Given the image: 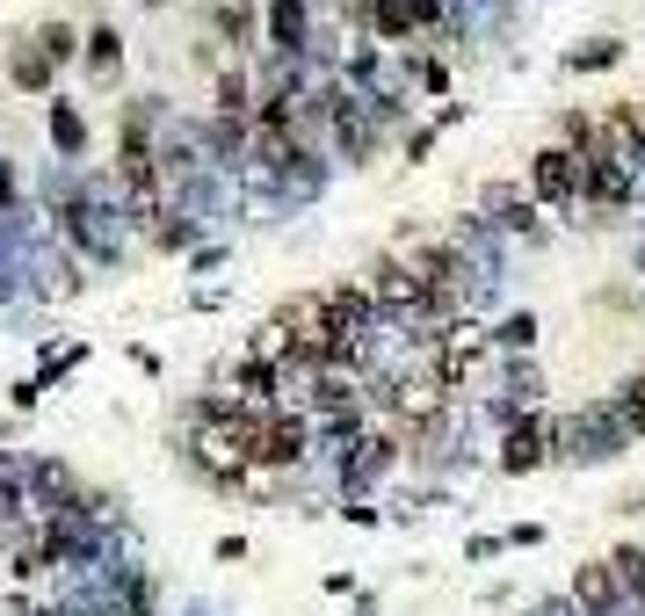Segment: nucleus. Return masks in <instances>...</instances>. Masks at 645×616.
<instances>
[{"instance_id": "nucleus-1", "label": "nucleus", "mask_w": 645, "mask_h": 616, "mask_svg": "<svg viewBox=\"0 0 645 616\" xmlns=\"http://www.w3.org/2000/svg\"><path fill=\"white\" fill-rule=\"evenodd\" d=\"M305 458V421H291V414H269V421H254V442H247V464H297Z\"/></svg>"}, {"instance_id": "nucleus-2", "label": "nucleus", "mask_w": 645, "mask_h": 616, "mask_svg": "<svg viewBox=\"0 0 645 616\" xmlns=\"http://www.w3.org/2000/svg\"><path fill=\"white\" fill-rule=\"evenodd\" d=\"M529 182H537V196L544 204H566V196L580 189V153H537V167H529Z\"/></svg>"}, {"instance_id": "nucleus-3", "label": "nucleus", "mask_w": 645, "mask_h": 616, "mask_svg": "<svg viewBox=\"0 0 645 616\" xmlns=\"http://www.w3.org/2000/svg\"><path fill=\"white\" fill-rule=\"evenodd\" d=\"M544 450H551V428L529 421V428H515V436H507L501 464H507V472H529V464H544Z\"/></svg>"}, {"instance_id": "nucleus-4", "label": "nucleus", "mask_w": 645, "mask_h": 616, "mask_svg": "<svg viewBox=\"0 0 645 616\" xmlns=\"http://www.w3.org/2000/svg\"><path fill=\"white\" fill-rule=\"evenodd\" d=\"M580 602H594V609H616V581H610V565H588V573H580Z\"/></svg>"}, {"instance_id": "nucleus-5", "label": "nucleus", "mask_w": 645, "mask_h": 616, "mask_svg": "<svg viewBox=\"0 0 645 616\" xmlns=\"http://www.w3.org/2000/svg\"><path fill=\"white\" fill-rule=\"evenodd\" d=\"M269 30H276V44H297V36H305V15H297V0H276V8H269Z\"/></svg>"}, {"instance_id": "nucleus-6", "label": "nucleus", "mask_w": 645, "mask_h": 616, "mask_svg": "<svg viewBox=\"0 0 645 616\" xmlns=\"http://www.w3.org/2000/svg\"><path fill=\"white\" fill-rule=\"evenodd\" d=\"M610 581H624L631 595H645V551H616V559H610Z\"/></svg>"}, {"instance_id": "nucleus-7", "label": "nucleus", "mask_w": 645, "mask_h": 616, "mask_svg": "<svg viewBox=\"0 0 645 616\" xmlns=\"http://www.w3.org/2000/svg\"><path fill=\"white\" fill-rule=\"evenodd\" d=\"M616 414H624V436H645V377L624 385V406H616Z\"/></svg>"}, {"instance_id": "nucleus-8", "label": "nucleus", "mask_w": 645, "mask_h": 616, "mask_svg": "<svg viewBox=\"0 0 645 616\" xmlns=\"http://www.w3.org/2000/svg\"><path fill=\"white\" fill-rule=\"evenodd\" d=\"M414 22H420V15H414V0H384V8H378V30H384V36H406Z\"/></svg>"}, {"instance_id": "nucleus-9", "label": "nucleus", "mask_w": 645, "mask_h": 616, "mask_svg": "<svg viewBox=\"0 0 645 616\" xmlns=\"http://www.w3.org/2000/svg\"><path fill=\"white\" fill-rule=\"evenodd\" d=\"M218 109H226V117H247V80H240V73L218 80Z\"/></svg>"}, {"instance_id": "nucleus-10", "label": "nucleus", "mask_w": 645, "mask_h": 616, "mask_svg": "<svg viewBox=\"0 0 645 616\" xmlns=\"http://www.w3.org/2000/svg\"><path fill=\"white\" fill-rule=\"evenodd\" d=\"M15 80H22V88H44V58H36V52L15 58Z\"/></svg>"}, {"instance_id": "nucleus-11", "label": "nucleus", "mask_w": 645, "mask_h": 616, "mask_svg": "<svg viewBox=\"0 0 645 616\" xmlns=\"http://www.w3.org/2000/svg\"><path fill=\"white\" fill-rule=\"evenodd\" d=\"M52 131H58V145H80V117H73V109H58Z\"/></svg>"}, {"instance_id": "nucleus-12", "label": "nucleus", "mask_w": 645, "mask_h": 616, "mask_svg": "<svg viewBox=\"0 0 645 616\" xmlns=\"http://www.w3.org/2000/svg\"><path fill=\"white\" fill-rule=\"evenodd\" d=\"M529 334H537V319H507V327H501V341H507V349H523Z\"/></svg>"}, {"instance_id": "nucleus-13", "label": "nucleus", "mask_w": 645, "mask_h": 616, "mask_svg": "<svg viewBox=\"0 0 645 616\" xmlns=\"http://www.w3.org/2000/svg\"><path fill=\"white\" fill-rule=\"evenodd\" d=\"M145 8H153V0H145Z\"/></svg>"}]
</instances>
